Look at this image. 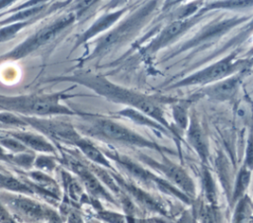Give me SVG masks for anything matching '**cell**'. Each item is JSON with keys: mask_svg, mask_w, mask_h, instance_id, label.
Listing matches in <instances>:
<instances>
[{"mask_svg": "<svg viewBox=\"0 0 253 223\" xmlns=\"http://www.w3.org/2000/svg\"><path fill=\"white\" fill-rule=\"evenodd\" d=\"M53 80L67 81L82 85L106 98L110 102L123 104L128 108L135 109L159 122L170 133H174V135H176L175 130L171 124H169L165 116L164 110L162 108V100L159 98L122 87L111 82L102 75L93 74L91 72H76L72 75L55 77Z\"/></svg>", "mask_w": 253, "mask_h": 223, "instance_id": "6da1fadb", "label": "cell"}, {"mask_svg": "<svg viewBox=\"0 0 253 223\" xmlns=\"http://www.w3.org/2000/svg\"><path fill=\"white\" fill-rule=\"evenodd\" d=\"M162 3L163 0L145 1L127 16L119 20L106 33L89 41L94 44V47L88 55L82 56L81 63L108 56L128 44L152 21Z\"/></svg>", "mask_w": 253, "mask_h": 223, "instance_id": "7a4b0ae2", "label": "cell"}, {"mask_svg": "<svg viewBox=\"0 0 253 223\" xmlns=\"http://www.w3.org/2000/svg\"><path fill=\"white\" fill-rule=\"evenodd\" d=\"M72 97L66 92L52 94H33L14 97L0 96V110L24 116L45 117L51 115H80L88 113L75 112L61 104L62 99Z\"/></svg>", "mask_w": 253, "mask_h": 223, "instance_id": "3957f363", "label": "cell"}, {"mask_svg": "<svg viewBox=\"0 0 253 223\" xmlns=\"http://www.w3.org/2000/svg\"><path fill=\"white\" fill-rule=\"evenodd\" d=\"M84 117L86 118V122L80 124L78 129L92 137L122 145L150 148L160 152L165 150V148L157 145L155 142L111 118L89 113Z\"/></svg>", "mask_w": 253, "mask_h": 223, "instance_id": "277c9868", "label": "cell"}, {"mask_svg": "<svg viewBox=\"0 0 253 223\" xmlns=\"http://www.w3.org/2000/svg\"><path fill=\"white\" fill-rule=\"evenodd\" d=\"M240 50L235 49L215 62H212L206 67L195 71L185 78L173 83L168 89H177L190 86H207L238 73L243 70H248L251 67V59L239 56Z\"/></svg>", "mask_w": 253, "mask_h": 223, "instance_id": "5b68a950", "label": "cell"}, {"mask_svg": "<svg viewBox=\"0 0 253 223\" xmlns=\"http://www.w3.org/2000/svg\"><path fill=\"white\" fill-rule=\"evenodd\" d=\"M76 23L75 15L68 11L40 28L6 54L1 55L0 60H18L25 58L40 48L49 44L62 34L67 33Z\"/></svg>", "mask_w": 253, "mask_h": 223, "instance_id": "8992f818", "label": "cell"}, {"mask_svg": "<svg viewBox=\"0 0 253 223\" xmlns=\"http://www.w3.org/2000/svg\"><path fill=\"white\" fill-rule=\"evenodd\" d=\"M252 21V15H234L231 17H215L213 20L208 21L197 31L190 38L186 39L175 47L167 58H172L190 49L202 47L219 39L236 27Z\"/></svg>", "mask_w": 253, "mask_h": 223, "instance_id": "52a82bcc", "label": "cell"}, {"mask_svg": "<svg viewBox=\"0 0 253 223\" xmlns=\"http://www.w3.org/2000/svg\"><path fill=\"white\" fill-rule=\"evenodd\" d=\"M211 13L212 12L206 14L197 13L187 19L165 23V25L153 37V38L141 49V54L150 57L162 49L173 45L197 25L211 19L212 17Z\"/></svg>", "mask_w": 253, "mask_h": 223, "instance_id": "ba28073f", "label": "cell"}, {"mask_svg": "<svg viewBox=\"0 0 253 223\" xmlns=\"http://www.w3.org/2000/svg\"><path fill=\"white\" fill-rule=\"evenodd\" d=\"M21 116L27 125L34 127L45 137L57 142L75 146L76 142L82 137L77 128L67 121L38 116Z\"/></svg>", "mask_w": 253, "mask_h": 223, "instance_id": "9c48e42d", "label": "cell"}, {"mask_svg": "<svg viewBox=\"0 0 253 223\" xmlns=\"http://www.w3.org/2000/svg\"><path fill=\"white\" fill-rule=\"evenodd\" d=\"M0 201L10 211L30 221H42L50 216L43 205L23 194L5 191L0 193Z\"/></svg>", "mask_w": 253, "mask_h": 223, "instance_id": "30bf717a", "label": "cell"}, {"mask_svg": "<svg viewBox=\"0 0 253 223\" xmlns=\"http://www.w3.org/2000/svg\"><path fill=\"white\" fill-rule=\"evenodd\" d=\"M128 9H129L128 6H123L115 10L106 11L104 14L98 17L85 31H83L80 35L76 37V39L74 41L71 51L77 49L82 44L91 41L92 39H94V37H97L103 35L104 33H106L119 20H121L125 16V14L128 11Z\"/></svg>", "mask_w": 253, "mask_h": 223, "instance_id": "8fae6325", "label": "cell"}, {"mask_svg": "<svg viewBox=\"0 0 253 223\" xmlns=\"http://www.w3.org/2000/svg\"><path fill=\"white\" fill-rule=\"evenodd\" d=\"M144 161L149 166L157 168V170L160 171L168 179L169 182H171L173 185H175V186L183 190L184 193H187L189 195L195 194L194 183L190 176L181 167L170 162L157 163L151 158H145Z\"/></svg>", "mask_w": 253, "mask_h": 223, "instance_id": "7c38bea8", "label": "cell"}, {"mask_svg": "<svg viewBox=\"0 0 253 223\" xmlns=\"http://www.w3.org/2000/svg\"><path fill=\"white\" fill-rule=\"evenodd\" d=\"M246 70L235 73L231 76H228L224 79H221L212 84L204 86L201 89L202 94L209 97L211 100L224 102L232 99L241 83V79Z\"/></svg>", "mask_w": 253, "mask_h": 223, "instance_id": "4fadbf2b", "label": "cell"}, {"mask_svg": "<svg viewBox=\"0 0 253 223\" xmlns=\"http://www.w3.org/2000/svg\"><path fill=\"white\" fill-rule=\"evenodd\" d=\"M186 128H187V140L189 144L199 154L200 158L206 161L209 156L208 140H207L206 133L195 113H192L191 116H189V122Z\"/></svg>", "mask_w": 253, "mask_h": 223, "instance_id": "5bb4252c", "label": "cell"}, {"mask_svg": "<svg viewBox=\"0 0 253 223\" xmlns=\"http://www.w3.org/2000/svg\"><path fill=\"white\" fill-rule=\"evenodd\" d=\"M9 135L18 139L26 148L42 152V153H55V147L48 141V139L40 133L30 131H10Z\"/></svg>", "mask_w": 253, "mask_h": 223, "instance_id": "9a60e30c", "label": "cell"}, {"mask_svg": "<svg viewBox=\"0 0 253 223\" xmlns=\"http://www.w3.org/2000/svg\"><path fill=\"white\" fill-rule=\"evenodd\" d=\"M72 169L79 176L82 184L86 186L89 192H91L95 196L102 197L107 200H110V199L112 200L111 195H109V193L105 190V188L103 187L101 183L98 181V179L86 167L78 163H75V165H72Z\"/></svg>", "mask_w": 253, "mask_h": 223, "instance_id": "2e32d148", "label": "cell"}, {"mask_svg": "<svg viewBox=\"0 0 253 223\" xmlns=\"http://www.w3.org/2000/svg\"><path fill=\"white\" fill-rule=\"evenodd\" d=\"M253 0H212L201 7L198 13L206 14L219 10L240 11L251 9Z\"/></svg>", "mask_w": 253, "mask_h": 223, "instance_id": "e0dca14e", "label": "cell"}, {"mask_svg": "<svg viewBox=\"0 0 253 223\" xmlns=\"http://www.w3.org/2000/svg\"><path fill=\"white\" fill-rule=\"evenodd\" d=\"M118 113L120 115L124 116V117H126V118L130 119L131 121H133L136 124L147 126V127H150V128H154V129H157V130L162 131L164 133L170 134V132L164 126H162L159 122H157L153 118L149 117L148 115L144 114L143 112H139L135 109L126 108V109H124V110L120 111Z\"/></svg>", "mask_w": 253, "mask_h": 223, "instance_id": "ac0fdd59", "label": "cell"}, {"mask_svg": "<svg viewBox=\"0 0 253 223\" xmlns=\"http://www.w3.org/2000/svg\"><path fill=\"white\" fill-rule=\"evenodd\" d=\"M76 147L79 148V150L86 156V158H88L89 160H91L92 162L99 164L101 166L107 167V168H111V164L109 163V161L107 160V158L105 157V155L103 154V152H101L90 140H88L87 138L81 137L75 144Z\"/></svg>", "mask_w": 253, "mask_h": 223, "instance_id": "d6986e66", "label": "cell"}, {"mask_svg": "<svg viewBox=\"0 0 253 223\" xmlns=\"http://www.w3.org/2000/svg\"><path fill=\"white\" fill-rule=\"evenodd\" d=\"M42 19H43V18L38 17V18L31 19V20L15 22V23H11V24L3 26L0 29V42H5V41H8V40L14 38L22 30L37 23L38 21H41Z\"/></svg>", "mask_w": 253, "mask_h": 223, "instance_id": "ffe728a7", "label": "cell"}, {"mask_svg": "<svg viewBox=\"0 0 253 223\" xmlns=\"http://www.w3.org/2000/svg\"><path fill=\"white\" fill-rule=\"evenodd\" d=\"M0 189H4L9 192H19V193H33V189L26 184L22 183L20 180L0 173Z\"/></svg>", "mask_w": 253, "mask_h": 223, "instance_id": "44dd1931", "label": "cell"}, {"mask_svg": "<svg viewBox=\"0 0 253 223\" xmlns=\"http://www.w3.org/2000/svg\"><path fill=\"white\" fill-rule=\"evenodd\" d=\"M100 0H74L70 3L69 11L72 12L76 21H81L87 18L89 12L98 4Z\"/></svg>", "mask_w": 253, "mask_h": 223, "instance_id": "7402d4cb", "label": "cell"}, {"mask_svg": "<svg viewBox=\"0 0 253 223\" xmlns=\"http://www.w3.org/2000/svg\"><path fill=\"white\" fill-rule=\"evenodd\" d=\"M173 117L175 119L176 124L185 129L189 122V113L188 107L186 104H177L173 108Z\"/></svg>", "mask_w": 253, "mask_h": 223, "instance_id": "603a6c76", "label": "cell"}, {"mask_svg": "<svg viewBox=\"0 0 253 223\" xmlns=\"http://www.w3.org/2000/svg\"><path fill=\"white\" fill-rule=\"evenodd\" d=\"M0 146L15 154L22 153L27 150V148L18 139L9 134L8 136H0Z\"/></svg>", "mask_w": 253, "mask_h": 223, "instance_id": "cb8c5ba5", "label": "cell"}, {"mask_svg": "<svg viewBox=\"0 0 253 223\" xmlns=\"http://www.w3.org/2000/svg\"><path fill=\"white\" fill-rule=\"evenodd\" d=\"M0 123L15 127L27 126V123L21 115H18L10 112H0Z\"/></svg>", "mask_w": 253, "mask_h": 223, "instance_id": "d4e9b609", "label": "cell"}, {"mask_svg": "<svg viewBox=\"0 0 253 223\" xmlns=\"http://www.w3.org/2000/svg\"><path fill=\"white\" fill-rule=\"evenodd\" d=\"M48 1L50 0H27L26 2L20 4L19 6L15 7V8H11L10 10L6 11L5 14H11V13H14L16 11H19V10H22V9H26V8H30V7H34V6H38V5H42V4H46L48 3ZM5 14H1L2 16L5 15Z\"/></svg>", "mask_w": 253, "mask_h": 223, "instance_id": "484cf974", "label": "cell"}, {"mask_svg": "<svg viewBox=\"0 0 253 223\" xmlns=\"http://www.w3.org/2000/svg\"><path fill=\"white\" fill-rule=\"evenodd\" d=\"M249 179H250V173L246 170H243L238 178V183L236 186V191L235 194L237 193H242V191L246 188L248 183H249Z\"/></svg>", "mask_w": 253, "mask_h": 223, "instance_id": "4316f807", "label": "cell"}, {"mask_svg": "<svg viewBox=\"0 0 253 223\" xmlns=\"http://www.w3.org/2000/svg\"><path fill=\"white\" fill-rule=\"evenodd\" d=\"M101 217L108 223H126L124 216L114 212H103Z\"/></svg>", "mask_w": 253, "mask_h": 223, "instance_id": "83f0119b", "label": "cell"}, {"mask_svg": "<svg viewBox=\"0 0 253 223\" xmlns=\"http://www.w3.org/2000/svg\"><path fill=\"white\" fill-rule=\"evenodd\" d=\"M0 223H16L10 210L0 201Z\"/></svg>", "mask_w": 253, "mask_h": 223, "instance_id": "f1b7e54d", "label": "cell"}, {"mask_svg": "<svg viewBox=\"0 0 253 223\" xmlns=\"http://www.w3.org/2000/svg\"><path fill=\"white\" fill-rule=\"evenodd\" d=\"M68 222L69 223H83L80 215L76 212H70L68 215Z\"/></svg>", "mask_w": 253, "mask_h": 223, "instance_id": "f546056e", "label": "cell"}, {"mask_svg": "<svg viewBox=\"0 0 253 223\" xmlns=\"http://www.w3.org/2000/svg\"><path fill=\"white\" fill-rule=\"evenodd\" d=\"M178 1L179 0H164L162 3V6H161L162 11H166V10L172 8L174 5H176L178 3Z\"/></svg>", "mask_w": 253, "mask_h": 223, "instance_id": "4dcf8cb0", "label": "cell"}, {"mask_svg": "<svg viewBox=\"0 0 253 223\" xmlns=\"http://www.w3.org/2000/svg\"><path fill=\"white\" fill-rule=\"evenodd\" d=\"M123 1H124V0H112V1L105 7V10H106V11H110V10H114V9L120 8L119 5H120Z\"/></svg>", "mask_w": 253, "mask_h": 223, "instance_id": "1f68e13d", "label": "cell"}, {"mask_svg": "<svg viewBox=\"0 0 253 223\" xmlns=\"http://www.w3.org/2000/svg\"><path fill=\"white\" fill-rule=\"evenodd\" d=\"M11 156H12V155H10V154L6 153L5 149H4L2 146H0V160L7 161V162H8V161H10Z\"/></svg>", "mask_w": 253, "mask_h": 223, "instance_id": "d6a6232c", "label": "cell"}, {"mask_svg": "<svg viewBox=\"0 0 253 223\" xmlns=\"http://www.w3.org/2000/svg\"><path fill=\"white\" fill-rule=\"evenodd\" d=\"M18 0H0V10H3L12 4H14Z\"/></svg>", "mask_w": 253, "mask_h": 223, "instance_id": "836d02e7", "label": "cell"}]
</instances>
